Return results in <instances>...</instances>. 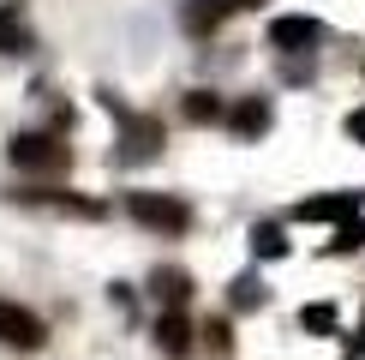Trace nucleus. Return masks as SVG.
<instances>
[{
	"label": "nucleus",
	"mask_w": 365,
	"mask_h": 360,
	"mask_svg": "<svg viewBox=\"0 0 365 360\" xmlns=\"http://www.w3.org/2000/svg\"><path fill=\"white\" fill-rule=\"evenodd\" d=\"M257 0H192L186 12H180V24L192 30V36H210L222 19H234V12H252Z\"/></svg>",
	"instance_id": "nucleus-5"
},
{
	"label": "nucleus",
	"mask_w": 365,
	"mask_h": 360,
	"mask_svg": "<svg viewBox=\"0 0 365 360\" xmlns=\"http://www.w3.org/2000/svg\"><path fill=\"white\" fill-rule=\"evenodd\" d=\"M204 336H210V349H216V360H227V354H234V336H227V324H222V319L210 324Z\"/></svg>",
	"instance_id": "nucleus-18"
},
{
	"label": "nucleus",
	"mask_w": 365,
	"mask_h": 360,
	"mask_svg": "<svg viewBox=\"0 0 365 360\" xmlns=\"http://www.w3.org/2000/svg\"><path fill=\"white\" fill-rule=\"evenodd\" d=\"M132 216L156 234H186L192 229V210L180 199H168V192H132Z\"/></svg>",
	"instance_id": "nucleus-1"
},
{
	"label": "nucleus",
	"mask_w": 365,
	"mask_h": 360,
	"mask_svg": "<svg viewBox=\"0 0 365 360\" xmlns=\"http://www.w3.org/2000/svg\"><path fill=\"white\" fill-rule=\"evenodd\" d=\"M234 132H240V139H257V132H269V102H240V109H234Z\"/></svg>",
	"instance_id": "nucleus-11"
},
{
	"label": "nucleus",
	"mask_w": 365,
	"mask_h": 360,
	"mask_svg": "<svg viewBox=\"0 0 365 360\" xmlns=\"http://www.w3.org/2000/svg\"><path fill=\"white\" fill-rule=\"evenodd\" d=\"M234 306H264V282H257V276H240V282H234Z\"/></svg>",
	"instance_id": "nucleus-17"
},
{
	"label": "nucleus",
	"mask_w": 365,
	"mask_h": 360,
	"mask_svg": "<svg viewBox=\"0 0 365 360\" xmlns=\"http://www.w3.org/2000/svg\"><path fill=\"white\" fill-rule=\"evenodd\" d=\"M186 120H192V126H204V120H222L216 90H192V96H186Z\"/></svg>",
	"instance_id": "nucleus-13"
},
{
	"label": "nucleus",
	"mask_w": 365,
	"mask_h": 360,
	"mask_svg": "<svg viewBox=\"0 0 365 360\" xmlns=\"http://www.w3.org/2000/svg\"><path fill=\"white\" fill-rule=\"evenodd\" d=\"M354 246H365V222L347 216L341 229H336V240H329V252H354Z\"/></svg>",
	"instance_id": "nucleus-16"
},
{
	"label": "nucleus",
	"mask_w": 365,
	"mask_h": 360,
	"mask_svg": "<svg viewBox=\"0 0 365 360\" xmlns=\"http://www.w3.org/2000/svg\"><path fill=\"white\" fill-rule=\"evenodd\" d=\"M156 300L168 312H180L192 300V276H186V270H156Z\"/></svg>",
	"instance_id": "nucleus-9"
},
{
	"label": "nucleus",
	"mask_w": 365,
	"mask_h": 360,
	"mask_svg": "<svg viewBox=\"0 0 365 360\" xmlns=\"http://www.w3.org/2000/svg\"><path fill=\"white\" fill-rule=\"evenodd\" d=\"M347 139H359V144H365V109H359V114H347Z\"/></svg>",
	"instance_id": "nucleus-19"
},
{
	"label": "nucleus",
	"mask_w": 365,
	"mask_h": 360,
	"mask_svg": "<svg viewBox=\"0 0 365 360\" xmlns=\"http://www.w3.org/2000/svg\"><path fill=\"white\" fill-rule=\"evenodd\" d=\"M252 246L264 252V259H287V234L276 229V222H264V229H252Z\"/></svg>",
	"instance_id": "nucleus-14"
},
{
	"label": "nucleus",
	"mask_w": 365,
	"mask_h": 360,
	"mask_svg": "<svg viewBox=\"0 0 365 360\" xmlns=\"http://www.w3.org/2000/svg\"><path fill=\"white\" fill-rule=\"evenodd\" d=\"M102 102H108V109L126 120V162H150V156H156V150H162V120H150V114H126L114 96H102Z\"/></svg>",
	"instance_id": "nucleus-4"
},
{
	"label": "nucleus",
	"mask_w": 365,
	"mask_h": 360,
	"mask_svg": "<svg viewBox=\"0 0 365 360\" xmlns=\"http://www.w3.org/2000/svg\"><path fill=\"white\" fill-rule=\"evenodd\" d=\"M24 204H48V210H72V216H102L96 199H72V192H24Z\"/></svg>",
	"instance_id": "nucleus-10"
},
{
	"label": "nucleus",
	"mask_w": 365,
	"mask_h": 360,
	"mask_svg": "<svg viewBox=\"0 0 365 360\" xmlns=\"http://www.w3.org/2000/svg\"><path fill=\"white\" fill-rule=\"evenodd\" d=\"M317 36H324V24H317V19H306V12H287V19H276V24H269V42H276L282 54L312 49Z\"/></svg>",
	"instance_id": "nucleus-6"
},
{
	"label": "nucleus",
	"mask_w": 365,
	"mask_h": 360,
	"mask_svg": "<svg viewBox=\"0 0 365 360\" xmlns=\"http://www.w3.org/2000/svg\"><path fill=\"white\" fill-rule=\"evenodd\" d=\"M0 342L19 354H36L42 342H48V330H42V319L30 306H19V300H0Z\"/></svg>",
	"instance_id": "nucleus-2"
},
{
	"label": "nucleus",
	"mask_w": 365,
	"mask_h": 360,
	"mask_svg": "<svg viewBox=\"0 0 365 360\" xmlns=\"http://www.w3.org/2000/svg\"><path fill=\"white\" fill-rule=\"evenodd\" d=\"M299 222H347V216H359V192H329V199H306L294 210Z\"/></svg>",
	"instance_id": "nucleus-7"
},
{
	"label": "nucleus",
	"mask_w": 365,
	"mask_h": 360,
	"mask_svg": "<svg viewBox=\"0 0 365 360\" xmlns=\"http://www.w3.org/2000/svg\"><path fill=\"white\" fill-rule=\"evenodd\" d=\"M299 330H317V336H329V330H336V306H329V300L306 306V312H299Z\"/></svg>",
	"instance_id": "nucleus-15"
},
{
	"label": "nucleus",
	"mask_w": 365,
	"mask_h": 360,
	"mask_svg": "<svg viewBox=\"0 0 365 360\" xmlns=\"http://www.w3.org/2000/svg\"><path fill=\"white\" fill-rule=\"evenodd\" d=\"M19 169H36V174H54V169H66L72 162V150L60 144V139H48V132H24V139H12V150H6Z\"/></svg>",
	"instance_id": "nucleus-3"
},
{
	"label": "nucleus",
	"mask_w": 365,
	"mask_h": 360,
	"mask_svg": "<svg viewBox=\"0 0 365 360\" xmlns=\"http://www.w3.org/2000/svg\"><path fill=\"white\" fill-rule=\"evenodd\" d=\"M30 42V30L19 19V6H0V54H12V49H24Z\"/></svg>",
	"instance_id": "nucleus-12"
},
{
	"label": "nucleus",
	"mask_w": 365,
	"mask_h": 360,
	"mask_svg": "<svg viewBox=\"0 0 365 360\" xmlns=\"http://www.w3.org/2000/svg\"><path fill=\"white\" fill-rule=\"evenodd\" d=\"M156 342H162V354H168V360H186V354H192V324H186V312H162V319H156Z\"/></svg>",
	"instance_id": "nucleus-8"
}]
</instances>
